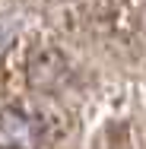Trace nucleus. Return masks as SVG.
Here are the masks:
<instances>
[{"label":"nucleus","instance_id":"f257e3e1","mask_svg":"<svg viewBox=\"0 0 146 149\" xmlns=\"http://www.w3.org/2000/svg\"><path fill=\"white\" fill-rule=\"evenodd\" d=\"M38 127L22 111H0V149H35Z\"/></svg>","mask_w":146,"mask_h":149}]
</instances>
